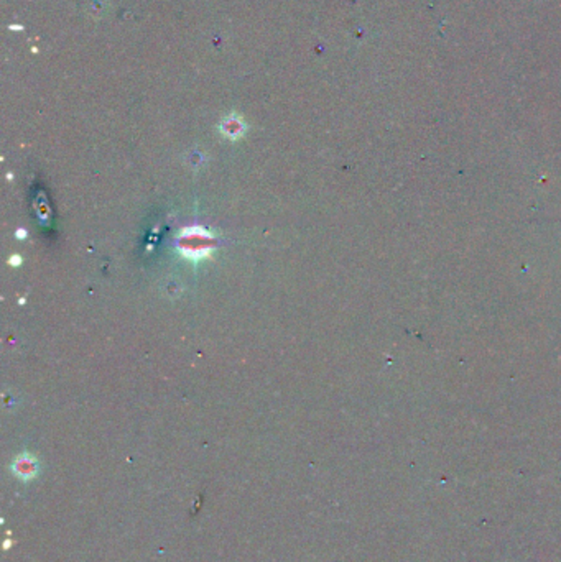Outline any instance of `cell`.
<instances>
[{"label":"cell","instance_id":"1","mask_svg":"<svg viewBox=\"0 0 561 562\" xmlns=\"http://www.w3.org/2000/svg\"><path fill=\"white\" fill-rule=\"evenodd\" d=\"M9 264H10V265H14V266H19L20 264H22V259H20L19 255H14V256H10Z\"/></svg>","mask_w":561,"mask_h":562}]
</instances>
